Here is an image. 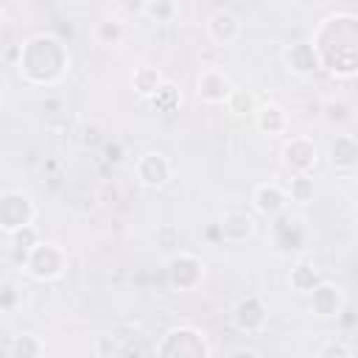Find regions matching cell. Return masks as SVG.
<instances>
[{"label":"cell","instance_id":"cell-1","mask_svg":"<svg viewBox=\"0 0 358 358\" xmlns=\"http://www.w3.org/2000/svg\"><path fill=\"white\" fill-rule=\"evenodd\" d=\"M25 268L31 277L36 280H56L64 274L67 268V257L62 252L59 243H50V241H39L28 255H25Z\"/></svg>","mask_w":358,"mask_h":358},{"label":"cell","instance_id":"cell-2","mask_svg":"<svg viewBox=\"0 0 358 358\" xmlns=\"http://www.w3.org/2000/svg\"><path fill=\"white\" fill-rule=\"evenodd\" d=\"M36 215V207L31 201V196H25L22 190H8L3 193V201H0V224H3V232L6 235H14L20 229H28L31 221Z\"/></svg>","mask_w":358,"mask_h":358},{"label":"cell","instance_id":"cell-3","mask_svg":"<svg viewBox=\"0 0 358 358\" xmlns=\"http://www.w3.org/2000/svg\"><path fill=\"white\" fill-rule=\"evenodd\" d=\"M134 173H137V179H140L145 187H162V185L168 182V176H171V162H168L165 154L148 151V154H143V157L137 159Z\"/></svg>","mask_w":358,"mask_h":358},{"label":"cell","instance_id":"cell-4","mask_svg":"<svg viewBox=\"0 0 358 358\" xmlns=\"http://www.w3.org/2000/svg\"><path fill=\"white\" fill-rule=\"evenodd\" d=\"M316 143L310 137H291L282 148V159L291 171L296 173H308L313 165H316Z\"/></svg>","mask_w":358,"mask_h":358},{"label":"cell","instance_id":"cell-5","mask_svg":"<svg viewBox=\"0 0 358 358\" xmlns=\"http://www.w3.org/2000/svg\"><path fill=\"white\" fill-rule=\"evenodd\" d=\"M232 90H235V87L229 84L227 73L218 70V67H207V70L199 76V98L207 101V103H221V101H227V98L232 95Z\"/></svg>","mask_w":358,"mask_h":358},{"label":"cell","instance_id":"cell-6","mask_svg":"<svg viewBox=\"0 0 358 358\" xmlns=\"http://www.w3.org/2000/svg\"><path fill=\"white\" fill-rule=\"evenodd\" d=\"M207 34L213 42L218 45H229L238 39L241 34V20L229 11V8H215L210 17H207Z\"/></svg>","mask_w":358,"mask_h":358},{"label":"cell","instance_id":"cell-7","mask_svg":"<svg viewBox=\"0 0 358 358\" xmlns=\"http://www.w3.org/2000/svg\"><path fill=\"white\" fill-rule=\"evenodd\" d=\"M168 271H171V282L185 291V288H193L201 280L199 271H204V263L196 260L193 255H179V257L171 260V268Z\"/></svg>","mask_w":358,"mask_h":358},{"label":"cell","instance_id":"cell-8","mask_svg":"<svg viewBox=\"0 0 358 358\" xmlns=\"http://www.w3.org/2000/svg\"><path fill=\"white\" fill-rule=\"evenodd\" d=\"M255 207L263 213V215H268V218H274V215H280L282 210H285V201H288V196L282 193V187L280 185H274V182H268V185H260V187H255Z\"/></svg>","mask_w":358,"mask_h":358},{"label":"cell","instance_id":"cell-9","mask_svg":"<svg viewBox=\"0 0 358 358\" xmlns=\"http://www.w3.org/2000/svg\"><path fill=\"white\" fill-rule=\"evenodd\" d=\"M218 227H221V235H224L227 241H232V243H241V241L252 238V232H255L252 215H246V213H241V210L224 213V218H221Z\"/></svg>","mask_w":358,"mask_h":358},{"label":"cell","instance_id":"cell-10","mask_svg":"<svg viewBox=\"0 0 358 358\" xmlns=\"http://www.w3.org/2000/svg\"><path fill=\"white\" fill-rule=\"evenodd\" d=\"M285 62H288V70L299 73V76H308L316 70L319 64V56H316V48L308 45V42H296L285 50Z\"/></svg>","mask_w":358,"mask_h":358},{"label":"cell","instance_id":"cell-11","mask_svg":"<svg viewBox=\"0 0 358 358\" xmlns=\"http://www.w3.org/2000/svg\"><path fill=\"white\" fill-rule=\"evenodd\" d=\"M330 162L333 168H341V171L358 165V140L352 134H338L330 143Z\"/></svg>","mask_w":358,"mask_h":358},{"label":"cell","instance_id":"cell-12","mask_svg":"<svg viewBox=\"0 0 358 358\" xmlns=\"http://www.w3.org/2000/svg\"><path fill=\"white\" fill-rule=\"evenodd\" d=\"M255 120H257V126H260L266 134H282V131L288 129V115H285V109H282L280 103H271V101L257 106Z\"/></svg>","mask_w":358,"mask_h":358},{"label":"cell","instance_id":"cell-13","mask_svg":"<svg viewBox=\"0 0 358 358\" xmlns=\"http://www.w3.org/2000/svg\"><path fill=\"white\" fill-rule=\"evenodd\" d=\"M338 305H341V294H338V288H333V285H327V282L313 288L310 308H313L316 316H333V313L338 310Z\"/></svg>","mask_w":358,"mask_h":358},{"label":"cell","instance_id":"cell-14","mask_svg":"<svg viewBox=\"0 0 358 358\" xmlns=\"http://www.w3.org/2000/svg\"><path fill=\"white\" fill-rule=\"evenodd\" d=\"M42 350H45V344L34 333H20V336H14L8 341V355L11 358H39Z\"/></svg>","mask_w":358,"mask_h":358},{"label":"cell","instance_id":"cell-15","mask_svg":"<svg viewBox=\"0 0 358 358\" xmlns=\"http://www.w3.org/2000/svg\"><path fill=\"white\" fill-rule=\"evenodd\" d=\"M92 34H95V42L98 45H117L123 39L126 28H123V20L120 17H101L95 22Z\"/></svg>","mask_w":358,"mask_h":358},{"label":"cell","instance_id":"cell-16","mask_svg":"<svg viewBox=\"0 0 358 358\" xmlns=\"http://www.w3.org/2000/svg\"><path fill=\"white\" fill-rule=\"evenodd\" d=\"M134 90L143 98H154L162 90V76L154 67H137L134 70Z\"/></svg>","mask_w":358,"mask_h":358},{"label":"cell","instance_id":"cell-17","mask_svg":"<svg viewBox=\"0 0 358 358\" xmlns=\"http://www.w3.org/2000/svg\"><path fill=\"white\" fill-rule=\"evenodd\" d=\"M227 106H229L235 115H255L260 103L255 101V95H252V92H246V90H241V87H235V90H232V95L227 98Z\"/></svg>","mask_w":358,"mask_h":358},{"label":"cell","instance_id":"cell-18","mask_svg":"<svg viewBox=\"0 0 358 358\" xmlns=\"http://www.w3.org/2000/svg\"><path fill=\"white\" fill-rule=\"evenodd\" d=\"M143 14L157 20V22H171L179 14V6L171 0H157V3H143Z\"/></svg>","mask_w":358,"mask_h":358},{"label":"cell","instance_id":"cell-19","mask_svg":"<svg viewBox=\"0 0 358 358\" xmlns=\"http://www.w3.org/2000/svg\"><path fill=\"white\" fill-rule=\"evenodd\" d=\"M288 196L291 201H299V204H308L313 199V179L308 173H296L288 185Z\"/></svg>","mask_w":358,"mask_h":358},{"label":"cell","instance_id":"cell-20","mask_svg":"<svg viewBox=\"0 0 358 358\" xmlns=\"http://www.w3.org/2000/svg\"><path fill=\"white\" fill-rule=\"evenodd\" d=\"M316 282H319V277H316L313 266H308V263H299V266L291 271V285H294L296 291H313Z\"/></svg>","mask_w":358,"mask_h":358},{"label":"cell","instance_id":"cell-21","mask_svg":"<svg viewBox=\"0 0 358 358\" xmlns=\"http://www.w3.org/2000/svg\"><path fill=\"white\" fill-rule=\"evenodd\" d=\"M324 120L327 123H344V120H350V106L344 101H330L324 106Z\"/></svg>","mask_w":358,"mask_h":358},{"label":"cell","instance_id":"cell-22","mask_svg":"<svg viewBox=\"0 0 358 358\" xmlns=\"http://www.w3.org/2000/svg\"><path fill=\"white\" fill-rule=\"evenodd\" d=\"M319 358H352V352H350L344 344L330 341V344H324V347L319 350Z\"/></svg>","mask_w":358,"mask_h":358},{"label":"cell","instance_id":"cell-23","mask_svg":"<svg viewBox=\"0 0 358 358\" xmlns=\"http://www.w3.org/2000/svg\"><path fill=\"white\" fill-rule=\"evenodd\" d=\"M171 103H176V90L171 87V84H162V90L154 95V106H171Z\"/></svg>","mask_w":358,"mask_h":358},{"label":"cell","instance_id":"cell-24","mask_svg":"<svg viewBox=\"0 0 358 358\" xmlns=\"http://www.w3.org/2000/svg\"><path fill=\"white\" fill-rule=\"evenodd\" d=\"M157 238H159L162 249H173V246H179V232H176L173 227H162V229L157 232Z\"/></svg>","mask_w":358,"mask_h":358},{"label":"cell","instance_id":"cell-25","mask_svg":"<svg viewBox=\"0 0 358 358\" xmlns=\"http://www.w3.org/2000/svg\"><path fill=\"white\" fill-rule=\"evenodd\" d=\"M355 218H358V207H355Z\"/></svg>","mask_w":358,"mask_h":358}]
</instances>
